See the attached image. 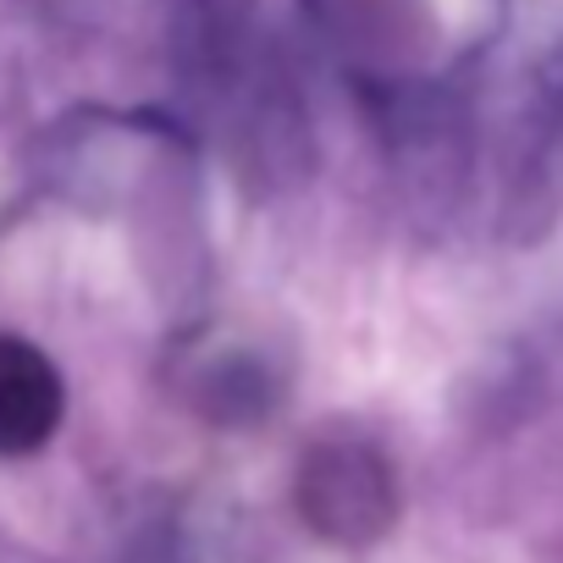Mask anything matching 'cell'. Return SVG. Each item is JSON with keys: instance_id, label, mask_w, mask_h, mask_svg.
<instances>
[{"instance_id": "1", "label": "cell", "mask_w": 563, "mask_h": 563, "mask_svg": "<svg viewBox=\"0 0 563 563\" xmlns=\"http://www.w3.org/2000/svg\"><path fill=\"white\" fill-rule=\"evenodd\" d=\"M62 409L67 393L56 365L23 338H0V459L40 453L56 437Z\"/></svg>"}]
</instances>
